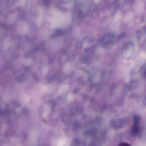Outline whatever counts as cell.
Here are the masks:
<instances>
[{
	"label": "cell",
	"instance_id": "1",
	"mask_svg": "<svg viewBox=\"0 0 146 146\" xmlns=\"http://www.w3.org/2000/svg\"><path fill=\"white\" fill-rule=\"evenodd\" d=\"M139 121L140 118L138 116H135L134 118L133 127L131 129V134L133 135L136 136L139 132Z\"/></svg>",
	"mask_w": 146,
	"mask_h": 146
},
{
	"label": "cell",
	"instance_id": "2",
	"mask_svg": "<svg viewBox=\"0 0 146 146\" xmlns=\"http://www.w3.org/2000/svg\"><path fill=\"white\" fill-rule=\"evenodd\" d=\"M119 146H131V145L127 143H121Z\"/></svg>",
	"mask_w": 146,
	"mask_h": 146
}]
</instances>
